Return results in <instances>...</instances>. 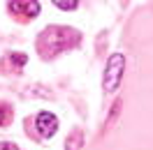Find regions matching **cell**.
<instances>
[{
  "label": "cell",
  "mask_w": 153,
  "mask_h": 150,
  "mask_svg": "<svg viewBox=\"0 0 153 150\" xmlns=\"http://www.w3.org/2000/svg\"><path fill=\"white\" fill-rule=\"evenodd\" d=\"M0 150H19L14 143H0Z\"/></svg>",
  "instance_id": "9c48e42d"
},
{
  "label": "cell",
  "mask_w": 153,
  "mask_h": 150,
  "mask_svg": "<svg viewBox=\"0 0 153 150\" xmlns=\"http://www.w3.org/2000/svg\"><path fill=\"white\" fill-rule=\"evenodd\" d=\"M79 143H81V134L74 132V134H72V143H65V148L67 150H76V148H79Z\"/></svg>",
  "instance_id": "52a82bcc"
},
{
  "label": "cell",
  "mask_w": 153,
  "mask_h": 150,
  "mask_svg": "<svg viewBox=\"0 0 153 150\" xmlns=\"http://www.w3.org/2000/svg\"><path fill=\"white\" fill-rule=\"evenodd\" d=\"M7 7H10L12 14L23 16V19H35L39 14V2H35V0H30V2H7Z\"/></svg>",
  "instance_id": "277c9868"
},
{
  "label": "cell",
  "mask_w": 153,
  "mask_h": 150,
  "mask_svg": "<svg viewBox=\"0 0 153 150\" xmlns=\"http://www.w3.org/2000/svg\"><path fill=\"white\" fill-rule=\"evenodd\" d=\"M53 5H56L58 10H63V12H72V10H76V7H79V2H76V0H56V2H53Z\"/></svg>",
  "instance_id": "5b68a950"
},
{
  "label": "cell",
  "mask_w": 153,
  "mask_h": 150,
  "mask_svg": "<svg viewBox=\"0 0 153 150\" xmlns=\"http://www.w3.org/2000/svg\"><path fill=\"white\" fill-rule=\"evenodd\" d=\"M35 127H37L39 136L51 139V136L58 132V118L53 115V113H49V111H39L37 118H35Z\"/></svg>",
  "instance_id": "3957f363"
},
{
  "label": "cell",
  "mask_w": 153,
  "mask_h": 150,
  "mask_svg": "<svg viewBox=\"0 0 153 150\" xmlns=\"http://www.w3.org/2000/svg\"><path fill=\"white\" fill-rule=\"evenodd\" d=\"M7 60H10V62H14L16 67H23L26 62H28L26 53H10V56H7Z\"/></svg>",
  "instance_id": "8992f818"
},
{
  "label": "cell",
  "mask_w": 153,
  "mask_h": 150,
  "mask_svg": "<svg viewBox=\"0 0 153 150\" xmlns=\"http://www.w3.org/2000/svg\"><path fill=\"white\" fill-rule=\"evenodd\" d=\"M81 39V35L72 28H65V26H49L47 30H42L37 37V51L39 56L44 58H56L58 53L67 51L70 46H74L76 42Z\"/></svg>",
  "instance_id": "6da1fadb"
},
{
  "label": "cell",
  "mask_w": 153,
  "mask_h": 150,
  "mask_svg": "<svg viewBox=\"0 0 153 150\" xmlns=\"http://www.w3.org/2000/svg\"><path fill=\"white\" fill-rule=\"evenodd\" d=\"M123 72H125V58L123 53H114L109 56L105 65V76H102V85H105L107 93H114L116 88L123 81Z\"/></svg>",
  "instance_id": "7a4b0ae2"
},
{
  "label": "cell",
  "mask_w": 153,
  "mask_h": 150,
  "mask_svg": "<svg viewBox=\"0 0 153 150\" xmlns=\"http://www.w3.org/2000/svg\"><path fill=\"white\" fill-rule=\"evenodd\" d=\"M7 118H10L7 106H0V127H2V125H7Z\"/></svg>",
  "instance_id": "ba28073f"
}]
</instances>
